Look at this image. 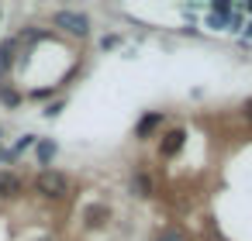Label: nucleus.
I'll use <instances>...</instances> for the list:
<instances>
[{"instance_id": "obj_1", "label": "nucleus", "mask_w": 252, "mask_h": 241, "mask_svg": "<svg viewBox=\"0 0 252 241\" xmlns=\"http://www.w3.org/2000/svg\"><path fill=\"white\" fill-rule=\"evenodd\" d=\"M35 193H42V196H49V200H63V196L69 193V179H66L63 172H56V169H42V172L35 176Z\"/></svg>"}, {"instance_id": "obj_2", "label": "nucleus", "mask_w": 252, "mask_h": 241, "mask_svg": "<svg viewBox=\"0 0 252 241\" xmlns=\"http://www.w3.org/2000/svg\"><path fill=\"white\" fill-rule=\"evenodd\" d=\"M56 25H59L63 31L76 35V38H83V35L90 31V18H87V14H76V11H59V14H56Z\"/></svg>"}, {"instance_id": "obj_3", "label": "nucleus", "mask_w": 252, "mask_h": 241, "mask_svg": "<svg viewBox=\"0 0 252 241\" xmlns=\"http://www.w3.org/2000/svg\"><path fill=\"white\" fill-rule=\"evenodd\" d=\"M183 141H187V131H180V128L169 131V134L162 138V145H159V155H162V159H173V155L183 148Z\"/></svg>"}, {"instance_id": "obj_4", "label": "nucleus", "mask_w": 252, "mask_h": 241, "mask_svg": "<svg viewBox=\"0 0 252 241\" xmlns=\"http://www.w3.org/2000/svg\"><path fill=\"white\" fill-rule=\"evenodd\" d=\"M21 193V179L14 172H0V200H14Z\"/></svg>"}, {"instance_id": "obj_5", "label": "nucleus", "mask_w": 252, "mask_h": 241, "mask_svg": "<svg viewBox=\"0 0 252 241\" xmlns=\"http://www.w3.org/2000/svg\"><path fill=\"white\" fill-rule=\"evenodd\" d=\"M14 49H18L14 38H4V42H0V76L11 73V66H14Z\"/></svg>"}, {"instance_id": "obj_6", "label": "nucleus", "mask_w": 252, "mask_h": 241, "mask_svg": "<svg viewBox=\"0 0 252 241\" xmlns=\"http://www.w3.org/2000/svg\"><path fill=\"white\" fill-rule=\"evenodd\" d=\"M107 217H111V207H104V203L87 207V227H104V224H107Z\"/></svg>"}, {"instance_id": "obj_7", "label": "nucleus", "mask_w": 252, "mask_h": 241, "mask_svg": "<svg viewBox=\"0 0 252 241\" xmlns=\"http://www.w3.org/2000/svg\"><path fill=\"white\" fill-rule=\"evenodd\" d=\"M35 155H38V162H42V165H49V162L56 159V141H49V138H42V141L35 145Z\"/></svg>"}, {"instance_id": "obj_8", "label": "nucleus", "mask_w": 252, "mask_h": 241, "mask_svg": "<svg viewBox=\"0 0 252 241\" xmlns=\"http://www.w3.org/2000/svg\"><path fill=\"white\" fill-rule=\"evenodd\" d=\"M159 121H162V114H145V117L138 121V128H135V134H138V138H145V134H149L152 128H159Z\"/></svg>"}, {"instance_id": "obj_9", "label": "nucleus", "mask_w": 252, "mask_h": 241, "mask_svg": "<svg viewBox=\"0 0 252 241\" xmlns=\"http://www.w3.org/2000/svg\"><path fill=\"white\" fill-rule=\"evenodd\" d=\"M131 189H135V196H149V193H152V179H149L145 172H138L135 183H131Z\"/></svg>"}, {"instance_id": "obj_10", "label": "nucleus", "mask_w": 252, "mask_h": 241, "mask_svg": "<svg viewBox=\"0 0 252 241\" xmlns=\"http://www.w3.org/2000/svg\"><path fill=\"white\" fill-rule=\"evenodd\" d=\"M159 241H190V234H187L183 227H166V231L159 234Z\"/></svg>"}, {"instance_id": "obj_11", "label": "nucleus", "mask_w": 252, "mask_h": 241, "mask_svg": "<svg viewBox=\"0 0 252 241\" xmlns=\"http://www.w3.org/2000/svg\"><path fill=\"white\" fill-rule=\"evenodd\" d=\"M0 104H4V107H18L21 97H18L14 90H7V86H0Z\"/></svg>"}, {"instance_id": "obj_12", "label": "nucleus", "mask_w": 252, "mask_h": 241, "mask_svg": "<svg viewBox=\"0 0 252 241\" xmlns=\"http://www.w3.org/2000/svg\"><path fill=\"white\" fill-rule=\"evenodd\" d=\"M245 110H249V121H252V104H249V107H245Z\"/></svg>"}]
</instances>
